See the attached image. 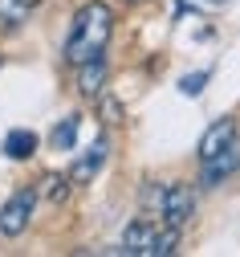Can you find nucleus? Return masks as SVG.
Masks as SVG:
<instances>
[{
    "mask_svg": "<svg viewBox=\"0 0 240 257\" xmlns=\"http://www.w3.org/2000/svg\"><path fill=\"white\" fill-rule=\"evenodd\" d=\"M110 33H114V13L110 5L102 0H90L74 13V25H70V37H65V61L70 66H82V61H94L106 53L110 45Z\"/></svg>",
    "mask_w": 240,
    "mask_h": 257,
    "instance_id": "f257e3e1",
    "label": "nucleus"
},
{
    "mask_svg": "<svg viewBox=\"0 0 240 257\" xmlns=\"http://www.w3.org/2000/svg\"><path fill=\"white\" fill-rule=\"evenodd\" d=\"M33 151H37V135L33 131H9L5 135V155L9 159H29Z\"/></svg>",
    "mask_w": 240,
    "mask_h": 257,
    "instance_id": "9b49d317",
    "label": "nucleus"
},
{
    "mask_svg": "<svg viewBox=\"0 0 240 257\" xmlns=\"http://www.w3.org/2000/svg\"><path fill=\"white\" fill-rule=\"evenodd\" d=\"M102 164H106V139H94V147L70 168V180H74V184H90V180L102 172Z\"/></svg>",
    "mask_w": 240,
    "mask_h": 257,
    "instance_id": "423d86ee",
    "label": "nucleus"
},
{
    "mask_svg": "<svg viewBox=\"0 0 240 257\" xmlns=\"http://www.w3.org/2000/svg\"><path fill=\"white\" fill-rule=\"evenodd\" d=\"M191 212H195L191 188H187V184H167V188H163V200H159V216H163V224H175V229H183V224L191 220Z\"/></svg>",
    "mask_w": 240,
    "mask_h": 257,
    "instance_id": "20e7f679",
    "label": "nucleus"
},
{
    "mask_svg": "<svg viewBox=\"0 0 240 257\" xmlns=\"http://www.w3.org/2000/svg\"><path fill=\"white\" fill-rule=\"evenodd\" d=\"M212 78V70H199V74H187V78H179V94L183 98H195V94H203V82Z\"/></svg>",
    "mask_w": 240,
    "mask_h": 257,
    "instance_id": "ddd939ff",
    "label": "nucleus"
},
{
    "mask_svg": "<svg viewBox=\"0 0 240 257\" xmlns=\"http://www.w3.org/2000/svg\"><path fill=\"white\" fill-rule=\"evenodd\" d=\"M212 5H224V0H212Z\"/></svg>",
    "mask_w": 240,
    "mask_h": 257,
    "instance_id": "4468645a",
    "label": "nucleus"
},
{
    "mask_svg": "<svg viewBox=\"0 0 240 257\" xmlns=\"http://www.w3.org/2000/svg\"><path fill=\"white\" fill-rule=\"evenodd\" d=\"M41 184H45V188H41L45 200H53V204H61L65 196H70V176H45Z\"/></svg>",
    "mask_w": 240,
    "mask_h": 257,
    "instance_id": "f8f14e48",
    "label": "nucleus"
},
{
    "mask_svg": "<svg viewBox=\"0 0 240 257\" xmlns=\"http://www.w3.org/2000/svg\"><path fill=\"white\" fill-rule=\"evenodd\" d=\"M236 135V122L232 118H220V122H212L208 131H203V139H199V159H212L228 139Z\"/></svg>",
    "mask_w": 240,
    "mask_h": 257,
    "instance_id": "6e6552de",
    "label": "nucleus"
},
{
    "mask_svg": "<svg viewBox=\"0 0 240 257\" xmlns=\"http://www.w3.org/2000/svg\"><path fill=\"white\" fill-rule=\"evenodd\" d=\"M33 9H37V0H0V25L5 29H17L33 17Z\"/></svg>",
    "mask_w": 240,
    "mask_h": 257,
    "instance_id": "1a4fd4ad",
    "label": "nucleus"
},
{
    "mask_svg": "<svg viewBox=\"0 0 240 257\" xmlns=\"http://www.w3.org/2000/svg\"><path fill=\"white\" fill-rule=\"evenodd\" d=\"M159 237L163 229L155 220L139 216V220H130L126 224V233H122V249L118 253H130V257H159Z\"/></svg>",
    "mask_w": 240,
    "mask_h": 257,
    "instance_id": "7ed1b4c3",
    "label": "nucleus"
},
{
    "mask_svg": "<svg viewBox=\"0 0 240 257\" xmlns=\"http://www.w3.org/2000/svg\"><path fill=\"white\" fill-rule=\"evenodd\" d=\"M78 126H82V118H78V114H65V118L53 126L49 143H53L57 151H74V143H78Z\"/></svg>",
    "mask_w": 240,
    "mask_h": 257,
    "instance_id": "9d476101",
    "label": "nucleus"
},
{
    "mask_svg": "<svg viewBox=\"0 0 240 257\" xmlns=\"http://www.w3.org/2000/svg\"><path fill=\"white\" fill-rule=\"evenodd\" d=\"M203 164V172H199V184H208V188H216V184H224L236 168H240V135H232L212 159H199Z\"/></svg>",
    "mask_w": 240,
    "mask_h": 257,
    "instance_id": "39448f33",
    "label": "nucleus"
},
{
    "mask_svg": "<svg viewBox=\"0 0 240 257\" xmlns=\"http://www.w3.org/2000/svg\"><path fill=\"white\" fill-rule=\"evenodd\" d=\"M33 208H37V192L33 188L13 192L5 200V208H0V237H21L29 229V220H33Z\"/></svg>",
    "mask_w": 240,
    "mask_h": 257,
    "instance_id": "f03ea898",
    "label": "nucleus"
},
{
    "mask_svg": "<svg viewBox=\"0 0 240 257\" xmlns=\"http://www.w3.org/2000/svg\"><path fill=\"white\" fill-rule=\"evenodd\" d=\"M102 86H106V61L102 57L82 61L78 66V90L86 94V98H94V94H102Z\"/></svg>",
    "mask_w": 240,
    "mask_h": 257,
    "instance_id": "0eeeda50",
    "label": "nucleus"
}]
</instances>
